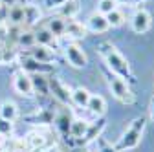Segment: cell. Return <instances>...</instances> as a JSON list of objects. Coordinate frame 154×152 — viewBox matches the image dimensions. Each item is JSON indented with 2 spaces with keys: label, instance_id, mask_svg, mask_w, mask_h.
<instances>
[{
  "label": "cell",
  "instance_id": "9c48e42d",
  "mask_svg": "<svg viewBox=\"0 0 154 152\" xmlns=\"http://www.w3.org/2000/svg\"><path fill=\"white\" fill-rule=\"evenodd\" d=\"M105 128H106V119H105V116H103V117H95V121L88 123V128H86V132H85V136L81 138L79 145H81V147H88L90 143H94L97 138L103 136V130H105Z\"/></svg>",
  "mask_w": 154,
  "mask_h": 152
},
{
  "label": "cell",
  "instance_id": "74e56055",
  "mask_svg": "<svg viewBox=\"0 0 154 152\" xmlns=\"http://www.w3.org/2000/svg\"><path fill=\"white\" fill-rule=\"evenodd\" d=\"M73 152H92V150H90L88 147H81V145H79L77 148H73Z\"/></svg>",
  "mask_w": 154,
  "mask_h": 152
},
{
  "label": "cell",
  "instance_id": "6da1fadb",
  "mask_svg": "<svg viewBox=\"0 0 154 152\" xmlns=\"http://www.w3.org/2000/svg\"><path fill=\"white\" fill-rule=\"evenodd\" d=\"M101 59L105 61V68L116 75H119L121 79H125L127 83H136L134 79V73L130 70V64L128 61L123 57V53L116 48L112 42H101L99 48H97Z\"/></svg>",
  "mask_w": 154,
  "mask_h": 152
},
{
  "label": "cell",
  "instance_id": "e0dca14e",
  "mask_svg": "<svg viewBox=\"0 0 154 152\" xmlns=\"http://www.w3.org/2000/svg\"><path fill=\"white\" fill-rule=\"evenodd\" d=\"M53 37H57V39H63L64 37V28H66V20L63 17H59V15H53V17H48L46 18V22L42 24Z\"/></svg>",
  "mask_w": 154,
  "mask_h": 152
},
{
  "label": "cell",
  "instance_id": "44dd1931",
  "mask_svg": "<svg viewBox=\"0 0 154 152\" xmlns=\"http://www.w3.org/2000/svg\"><path fill=\"white\" fill-rule=\"evenodd\" d=\"M24 145L28 150L31 148H46L48 147V138L42 130H31L24 139Z\"/></svg>",
  "mask_w": 154,
  "mask_h": 152
},
{
  "label": "cell",
  "instance_id": "d4e9b609",
  "mask_svg": "<svg viewBox=\"0 0 154 152\" xmlns=\"http://www.w3.org/2000/svg\"><path fill=\"white\" fill-rule=\"evenodd\" d=\"M9 26H24V4H15L8 8V20Z\"/></svg>",
  "mask_w": 154,
  "mask_h": 152
},
{
  "label": "cell",
  "instance_id": "8fae6325",
  "mask_svg": "<svg viewBox=\"0 0 154 152\" xmlns=\"http://www.w3.org/2000/svg\"><path fill=\"white\" fill-rule=\"evenodd\" d=\"M72 121H73V116H72V112L68 108H61V110H57L55 112V117H53V125L57 128V132L68 139L70 136V126H72Z\"/></svg>",
  "mask_w": 154,
  "mask_h": 152
},
{
  "label": "cell",
  "instance_id": "f546056e",
  "mask_svg": "<svg viewBox=\"0 0 154 152\" xmlns=\"http://www.w3.org/2000/svg\"><path fill=\"white\" fill-rule=\"evenodd\" d=\"M116 8H118V2H116V0H97V8H95V11L101 13V15H108Z\"/></svg>",
  "mask_w": 154,
  "mask_h": 152
},
{
  "label": "cell",
  "instance_id": "30bf717a",
  "mask_svg": "<svg viewBox=\"0 0 154 152\" xmlns=\"http://www.w3.org/2000/svg\"><path fill=\"white\" fill-rule=\"evenodd\" d=\"M24 53H28L29 57H33L35 61L42 62V64H53V66H55L57 62H59L57 51L51 50V48H46V46H38V44H35L33 48H29V50L24 51Z\"/></svg>",
  "mask_w": 154,
  "mask_h": 152
},
{
  "label": "cell",
  "instance_id": "5b68a950",
  "mask_svg": "<svg viewBox=\"0 0 154 152\" xmlns=\"http://www.w3.org/2000/svg\"><path fill=\"white\" fill-rule=\"evenodd\" d=\"M48 86H50V96L59 101L61 105H72V88L63 83L61 77H57V75H48Z\"/></svg>",
  "mask_w": 154,
  "mask_h": 152
},
{
  "label": "cell",
  "instance_id": "83f0119b",
  "mask_svg": "<svg viewBox=\"0 0 154 152\" xmlns=\"http://www.w3.org/2000/svg\"><path fill=\"white\" fill-rule=\"evenodd\" d=\"M15 136V123L8 121V119H2L0 117V138H4L6 141L11 139Z\"/></svg>",
  "mask_w": 154,
  "mask_h": 152
},
{
  "label": "cell",
  "instance_id": "7c38bea8",
  "mask_svg": "<svg viewBox=\"0 0 154 152\" xmlns=\"http://www.w3.org/2000/svg\"><path fill=\"white\" fill-rule=\"evenodd\" d=\"M33 33H35V42H37L38 46H46V48H51V50H55V51L61 50L59 39H57V37H53L44 26H35Z\"/></svg>",
  "mask_w": 154,
  "mask_h": 152
},
{
  "label": "cell",
  "instance_id": "8992f818",
  "mask_svg": "<svg viewBox=\"0 0 154 152\" xmlns=\"http://www.w3.org/2000/svg\"><path fill=\"white\" fill-rule=\"evenodd\" d=\"M63 51H64V59L68 61L70 66L81 70V68H85V66L88 64V57H86L85 50L77 44V42H72V41L66 42V44L63 46Z\"/></svg>",
  "mask_w": 154,
  "mask_h": 152
},
{
  "label": "cell",
  "instance_id": "277c9868",
  "mask_svg": "<svg viewBox=\"0 0 154 152\" xmlns=\"http://www.w3.org/2000/svg\"><path fill=\"white\" fill-rule=\"evenodd\" d=\"M15 62L18 64V68L22 71H26L29 75H51L55 71L53 64H42V62L35 61L33 57H29L28 53H18Z\"/></svg>",
  "mask_w": 154,
  "mask_h": 152
},
{
  "label": "cell",
  "instance_id": "1f68e13d",
  "mask_svg": "<svg viewBox=\"0 0 154 152\" xmlns=\"http://www.w3.org/2000/svg\"><path fill=\"white\" fill-rule=\"evenodd\" d=\"M66 0H44V8L48 9H59Z\"/></svg>",
  "mask_w": 154,
  "mask_h": 152
},
{
  "label": "cell",
  "instance_id": "5bb4252c",
  "mask_svg": "<svg viewBox=\"0 0 154 152\" xmlns=\"http://www.w3.org/2000/svg\"><path fill=\"white\" fill-rule=\"evenodd\" d=\"M85 26H86V29H88V33H106L108 29H110V26H108V22H106V17L105 15H101V13H97V11H94L86 20H85Z\"/></svg>",
  "mask_w": 154,
  "mask_h": 152
},
{
  "label": "cell",
  "instance_id": "9a60e30c",
  "mask_svg": "<svg viewBox=\"0 0 154 152\" xmlns=\"http://www.w3.org/2000/svg\"><path fill=\"white\" fill-rule=\"evenodd\" d=\"M42 20V9L33 2H26L24 4V28H35Z\"/></svg>",
  "mask_w": 154,
  "mask_h": 152
},
{
  "label": "cell",
  "instance_id": "7402d4cb",
  "mask_svg": "<svg viewBox=\"0 0 154 152\" xmlns=\"http://www.w3.org/2000/svg\"><path fill=\"white\" fill-rule=\"evenodd\" d=\"M81 11V6H79V0H66V2L57 9V15L63 17L64 20H72V18H77Z\"/></svg>",
  "mask_w": 154,
  "mask_h": 152
},
{
  "label": "cell",
  "instance_id": "52a82bcc",
  "mask_svg": "<svg viewBox=\"0 0 154 152\" xmlns=\"http://www.w3.org/2000/svg\"><path fill=\"white\" fill-rule=\"evenodd\" d=\"M11 86L15 90V93H18L20 97L24 99H33L35 93H33V84H31V75L18 70L13 73V81H11Z\"/></svg>",
  "mask_w": 154,
  "mask_h": 152
},
{
  "label": "cell",
  "instance_id": "f1b7e54d",
  "mask_svg": "<svg viewBox=\"0 0 154 152\" xmlns=\"http://www.w3.org/2000/svg\"><path fill=\"white\" fill-rule=\"evenodd\" d=\"M94 143H95V152H119L118 148H116V145H112V143H110L108 139H105L103 136L97 138Z\"/></svg>",
  "mask_w": 154,
  "mask_h": 152
},
{
  "label": "cell",
  "instance_id": "4fadbf2b",
  "mask_svg": "<svg viewBox=\"0 0 154 152\" xmlns=\"http://www.w3.org/2000/svg\"><path fill=\"white\" fill-rule=\"evenodd\" d=\"M88 35V29L85 26V22H79L77 18H72V20H66V28H64V37L70 39L72 42L83 41Z\"/></svg>",
  "mask_w": 154,
  "mask_h": 152
},
{
  "label": "cell",
  "instance_id": "2e32d148",
  "mask_svg": "<svg viewBox=\"0 0 154 152\" xmlns=\"http://www.w3.org/2000/svg\"><path fill=\"white\" fill-rule=\"evenodd\" d=\"M53 117H55V110L53 108H38V110H35L31 116H28L26 119L31 123V125H51L53 123Z\"/></svg>",
  "mask_w": 154,
  "mask_h": 152
},
{
  "label": "cell",
  "instance_id": "484cf974",
  "mask_svg": "<svg viewBox=\"0 0 154 152\" xmlns=\"http://www.w3.org/2000/svg\"><path fill=\"white\" fill-rule=\"evenodd\" d=\"M88 123H90V121H86V119H75V117H73L72 126H70V138H73L77 143H79L81 138L85 136L86 128H88Z\"/></svg>",
  "mask_w": 154,
  "mask_h": 152
},
{
  "label": "cell",
  "instance_id": "cb8c5ba5",
  "mask_svg": "<svg viewBox=\"0 0 154 152\" xmlns=\"http://www.w3.org/2000/svg\"><path fill=\"white\" fill-rule=\"evenodd\" d=\"M90 96L92 93L85 86H75V88H72V105H75L77 108H86Z\"/></svg>",
  "mask_w": 154,
  "mask_h": 152
},
{
  "label": "cell",
  "instance_id": "836d02e7",
  "mask_svg": "<svg viewBox=\"0 0 154 152\" xmlns=\"http://www.w3.org/2000/svg\"><path fill=\"white\" fill-rule=\"evenodd\" d=\"M15 4H20L18 0H0V6H4V8H11Z\"/></svg>",
  "mask_w": 154,
  "mask_h": 152
},
{
  "label": "cell",
  "instance_id": "ffe728a7",
  "mask_svg": "<svg viewBox=\"0 0 154 152\" xmlns=\"http://www.w3.org/2000/svg\"><path fill=\"white\" fill-rule=\"evenodd\" d=\"M37 42H35V33L31 28H22L20 35H18V41L15 44V50L18 53H22V51H28L29 48H33Z\"/></svg>",
  "mask_w": 154,
  "mask_h": 152
},
{
  "label": "cell",
  "instance_id": "4316f807",
  "mask_svg": "<svg viewBox=\"0 0 154 152\" xmlns=\"http://www.w3.org/2000/svg\"><path fill=\"white\" fill-rule=\"evenodd\" d=\"M105 17H106V22H108L110 28H119V26H123V24L127 22V15H125V11L119 9V8H116L114 11H110V13L105 15Z\"/></svg>",
  "mask_w": 154,
  "mask_h": 152
},
{
  "label": "cell",
  "instance_id": "7a4b0ae2",
  "mask_svg": "<svg viewBox=\"0 0 154 152\" xmlns=\"http://www.w3.org/2000/svg\"><path fill=\"white\" fill-rule=\"evenodd\" d=\"M145 125H147V119H145V117H136V119H132V123L127 126V130L121 134L119 141L116 143V148H118L119 152H127V150L136 148V147L141 143L143 132H145Z\"/></svg>",
  "mask_w": 154,
  "mask_h": 152
},
{
  "label": "cell",
  "instance_id": "8d00e7d4",
  "mask_svg": "<svg viewBox=\"0 0 154 152\" xmlns=\"http://www.w3.org/2000/svg\"><path fill=\"white\" fill-rule=\"evenodd\" d=\"M46 152H61V148L57 145H50V147H46Z\"/></svg>",
  "mask_w": 154,
  "mask_h": 152
},
{
  "label": "cell",
  "instance_id": "ac0fdd59",
  "mask_svg": "<svg viewBox=\"0 0 154 152\" xmlns=\"http://www.w3.org/2000/svg\"><path fill=\"white\" fill-rule=\"evenodd\" d=\"M31 84L35 97L50 99V86H48V75H31Z\"/></svg>",
  "mask_w": 154,
  "mask_h": 152
},
{
  "label": "cell",
  "instance_id": "3957f363",
  "mask_svg": "<svg viewBox=\"0 0 154 152\" xmlns=\"http://www.w3.org/2000/svg\"><path fill=\"white\" fill-rule=\"evenodd\" d=\"M105 77H106V84L112 92V96L119 103H123V105H134L136 103V96H134V92L130 90V84L125 79H121L119 75L108 71L106 68H105Z\"/></svg>",
  "mask_w": 154,
  "mask_h": 152
},
{
  "label": "cell",
  "instance_id": "d6986e66",
  "mask_svg": "<svg viewBox=\"0 0 154 152\" xmlns=\"http://www.w3.org/2000/svg\"><path fill=\"white\" fill-rule=\"evenodd\" d=\"M86 110L92 114L94 117H103L106 114V101H105V97L99 96V93H92L90 101L86 105Z\"/></svg>",
  "mask_w": 154,
  "mask_h": 152
},
{
  "label": "cell",
  "instance_id": "d6a6232c",
  "mask_svg": "<svg viewBox=\"0 0 154 152\" xmlns=\"http://www.w3.org/2000/svg\"><path fill=\"white\" fill-rule=\"evenodd\" d=\"M118 2V6L121 4V6H134V4H140L141 0H116Z\"/></svg>",
  "mask_w": 154,
  "mask_h": 152
},
{
  "label": "cell",
  "instance_id": "f35d334b",
  "mask_svg": "<svg viewBox=\"0 0 154 152\" xmlns=\"http://www.w3.org/2000/svg\"><path fill=\"white\" fill-rule=\"evenodd\" d=\"M28 152H46V148H31V150H28Z\"/></svg>",
  "mask_w": 154,
  "mask_h": 152
},
{
  "label": "cell",
  "instance_id": "d590c367",
  "mask_svg": "<svg viewBox=\"0 0 154 152\" xmlns=\"http://www.w3.org/2000/svg\"><path fill=\"white\" fill-rule=\"evenodd\" d=\"M6 62V50L4 46H0V64H4Z\"/></svg>",
  "mask_w": 154,
  "mask_h": 152
},
{
  "label": "cell",
  "instance_id": "603a6c76",
  "mask_svg": "<svg viewBox=\"0 0 154 152\" xmlns=\"http://www.w3.org/2000/svg\"><path fill=\"white\" fill-rule=\"evenodd\" d=\"M0 117L15 123L18 119V106H17V103L15 101H9V99H6V101L0 103Z\"/></svg>",
  "mask_w": 154,
  "mask_h": 152
},
{
  "label": "cell",
  "instance_id": "ba28073f",
  "mask_svg": "<svg viewBox=\"0 0 154 152\" xmlns=\"http://www.w3.org/2000/svg\"><path fill=\"white\" fill-rule=\"evenodd\" d=\"M128 24L132 28L134 33H147L152 26V15L145 9V8H138V9H134V13L130 15L128 18Z\"/></svg>",
  "mask_w": 154,
  "mask_h": 152
},
{
  "label": "cell",
  "instance_id": "4dcf8cb0",
  "mask_svg": "<svg viewBox=\"0 0 154 152\" xmlns=\"http://www.w3.org/2000/svg\"><path fill=\"white\" fill-rule=\"evenodd\" d=\"M8 22H0V46L8 44Z\"/></svg>",
  "mask_w": 154,
  "mask_h": 152
},
{
  "label": "cell",
  "instance_id": "e575fe53",
  "mask_svg": "<svg viewBox=\"0 0 154 152\" xmlns=\"http://www.w3.org/2000/svg\"><path fill=\"white\" fill-rule=\"evenodd\" d=\"M149 117H150V121L154 123V96H152L150 105H149Z\"/></svg>",
  "mask_w": 154,
  "mask_h": 152
}]
</instances>
